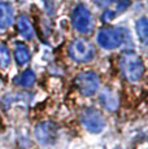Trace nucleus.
I'll return each instance as SVG.
<instances>
[{
	"mask_svg": "<svg viewBox=\"0 0 148 149\" xmlns=\"http://www.w3.org/2000/svg\"><path fill=\"white\" fill-rule=\"evenodd\" d=\"M119 68L126 78V81L136 83L143 78L144 74V64L139 54L133 51H126L119 57Z\"/></svg>",
	"mask_w": 148,
	"mask_h": 149,
	"instance_id": "obj_2",
	"label": "nucleus"
},
{
	"mask_svg": "<svg viewBox=\"0 0 148 149\" xmlns=\"http://www.w3.org/2000/svg\"><path fill=\"white\" fill-rule=\"evenodd\" d=\"M10 61H12V58H10V52L8 47L4 43H0V66L3 69L8 68Z\"/></svg>",
	"mask_w": 148,
	"mask_h": 149,
	"instance_id": "obj_14",
	"label": "nucleus"
},
{
	"mask_svg": "<svg viewBox=\"0 0 148 149\" xmlns=\"http://www.w3.org/2000/svg\"><path fill=\"white\" fill-rule=\"evenodd\" d=\"M112 1H114V0H112Z\"/></svg>",
	"mask_w": 148,
	"mask_h": 149,
	"instance_id": "obj_19",
	"label": "nucleus"
},
{
	"mask_svg": "<svg viewBox=\"0 0 148 149\" xmlns=\"http://www.w3.org/2000/svg\"><path fill=\"white\" fill-rule=\"evenodd\" d=\"M94 1H95V4L98 5V7L104 8V7H108V5L112 3V0H94Z\"/></svg>",
	"mask_w": 148,
	"mask_h": 149,
	"instance_id": "obj_18",
	"label": "nucleus"
},
{
	"mask_svg": "<svg viewBox=\"0 0 148 149\" xmlns=\"http://www.w3.org/2000/svg\"><path fill=\"white\" fill-rule=\"evenodd\" d=\"M116 14H117V13H116V10L107 9L103 14H101V21H103V22H110L112 19H114Z\"/></svg>",
	"mask_w": 148,
	"mask_h": 149,
	"instance_id": "obj_16",
	"label": "nucleus"
},
{
	"mask_svg": "<svg viewBox=\"0 0 148 149\" xmlns=\"http://www.w3.org/2000/svg\"><path fill=\"white\" fill-rule=\"evenodd\" d=\"M131 5L130 0H117V7H116V13L125 12L127 8Z\"/></svg>",
	"mask_w": 148,
	"mask_h": 149,
	"instance_id": "obj_15",
	"label": "nucleus"
},
{
	"mask_svg": "<svg viewBox=\"0 0 148 149\" xmlns=\"http://www.w3.org/2000/svg\"><path fill=\"white\" fill-rule=\"evenodd\" d=\"M131 40L130 31L125 27H103L96 35V42L103 49H114Z\"/></svg>",
	"mask_w": 148,
	"mask_h": 149,
	"instance_id": "obj_1",
	"label": "nucleus"
},
{
	"mask_svg": "<svg viewBox=\"0 0 148 149\" xmlns=\"http://www.w3.org/2000/svg\"><path fill=\"white\" fill-rule=\"evenodd\" d=\"M100 102L103 105V108L109 113L117 111V109L119 107V99L118 95L112 91L110 88H104L100 92Z\"/></svg>",
	"mask_w": 148,
	"mask_h": 149,
	"instance_id": "obj_8",
	"label": "nucleus"
},
{
	"mask_svg": "<svg viewBox=\"0 0 148 149\" xmlns=\"http://www.w3.org/2000/svg\"><path fill=\"white\" fill-rule=\"evenodd\" d=\"M81 123L91 134H100L105 128V118L101 111L96 110L94 108H87L81 114Z\"/></svg>",
	"mask_w": 148,
	"mask_h": 149,
	"instance_id": "obj_6",
	"label": "nucleus"
},
{
	"mask_svg": "<svg viewBox=\"0 0 148 149\" xmlns=\"http://www.w3.org/2000/svg\"><path fill=\"white\" fill-rule=\"evenodd\" d=\"M75 87L83 96L95 95L100 88V78L94 71H82L75 77Z\"/></svg>",
	"mask_w": 148,
	"mask_h": 149,
	"instance_id": "obj_5",
	"label": "nucleus"
},
{
	"mask_svg": "<svg viewBox=\"0 0 148 149\" xmlns=\"http://www.w3.org/2000/svg\"><path fill=\"white\" fill-rule=\"evenodd\" d=\"M30 49L24 43H16L15 44V60L20 66H24L30 61Z\"/></svg>",
	"mask_w": 148,
	"mask_h": 149,
	"instance_id": "obj_11",
	"label": "nucleus"
},
{
	"mask_svg": "<svg viewBox=\"0 0 148 149\" xmlns=\"http://www.w3.org/2000/svg\"><path fill=\"white\" fill-rule=\"evenodd\" d=\"M69 54L75 62L86 64L95 58L96 48L87 39H75L69 45Z\"/></svg>",
	"mask_w": 148,
	"mask_h": 149,
	"instance_id": "obj_3",
	"label": "nucleus"
},
{
	"mask_svg": "<svg viewBox=\"0 0 148 149\" xmlns=\"http://www.w3.org/2000/svg\"><path fill=\"white\" fill-rule=\"evenodd\" d=\"M72 24L74 29L81 34H90L94 27L92 14L84 4H78L73 9Z\"/></svg>",
	"mask_w": 148,
	"mask_h": 149,
	"instance_id": "obj_4",
	"label": "nucleus"
},
{
	"mask_svg": "<svg viewBox=\"0 0 148 149\" xmlns=\"http://www.w3.org/2000/svg\"><path fill=\"white\" fill-rule=\"evenodd\" d=\"M135 30L138 34V38L143 44H146L148 40V21L146 17H142L136 21L135 24Z\"/></svg>",
	"mask_w": 148,
	"mask_h": 149,
	"instance_id": "obj_13",
	"label": "nucleus"
},
{
	"mask_svg": "<svg viewBox=\"0 0 148 149\" xmlns=\"http://www.w3.org/2000/svg\"><path fill=\"white\" fill-rule=\"evenodd\" d=\"M36 81V77H35V73H34L33 69H26L21 75L17 78L16 83L21 87H25V88H29L31 86H34V83Z\"/></svg>",
	"mask_w": 148,
	"mask_h": 149,
	"instance_id": "obj_12",
	"label": "nucleus"
},
{
	"mask_svg": "<svg viewBox=\"0 0 148 149\" xmlns=\"http://www.w3.org/2000/svg\"><path fill=\"white\" fill-rule=\"evenodd\" d=\"M17 29H18L20 35L24 39L30 40L34 38V26L30 22V19L27 18V16H25V14H21L17 18Z\"/></svg>",
	"mask_w": 148,
	"mask_h": 149,
	"instance_id": "obj_10",
	"label": "nucleus"
},
{
	"mask_svg": "<svg viewBox=\"0 0 148 149\" xmlns=\"http://www.w3.org/2000/svg\"><path fill=\"white\" fill-rule=\"evenodd\" d=\"M43 3H44V9L48 14H52L55 12L56 7H55V1L53 0H43Z\"/></svg>",
	"mask_w": 148,
	"mask_h": 149,
	"instance_id": "obj_17",
	"label": "nucleus"
},
{
	"mask_svg": "<svg viewBox=\"0 0 148 149\" xmlns=\"http://www.w3.org/2000/svg\"><path fill=\"white\" fill-rule=\"evenodd\" d=\"M34 132H35L36 140L42 145H52L57 141L59 130H57V126L53 122L45 121V122L38 123Z\"/></svg>",
	"mask_w": 148,
	"mask_h": 149,
	"instance_id": "obj_7",
	"label": "nucleus"
},
{
	"mask_svg": "<svg viewBox=\"0 0 148 149\" xmlns=\"http://www.w3.org/2000/svg\"><path fill=\"white\" fill-rule=\"evenodd\" d=\"M15 10L7 1H0V30H5L13 24Z\"/></svg>",
	"mask_w": 148,
	"mask_h": 149,
	"instance_id": "obj_9",
	"label": "nucleus"
}]
</instances>
